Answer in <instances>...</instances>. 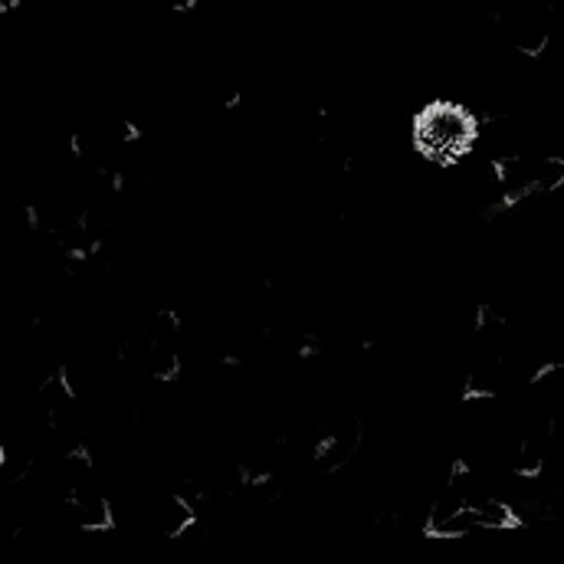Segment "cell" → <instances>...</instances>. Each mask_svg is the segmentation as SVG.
<instances>
[{
  "instance_id": "cell-1",
  "label": "cell",
  "mask_w": 564,
  "mask_h": 564,
  "mask_svg": "<svg viewBox=\"0 0 564 564\" xmlns=\"http://www.w3.org/2000/svg\"><path fill=\"white\" fill-rule=\"evenodd\" d=\"M476 139H479L476 116L453 99L426 102L414 119V144L433 164H456L473 151Z\"/></svg>"
},
{
  "instance_id": "cell-2",
  "label": "cell",
  "mask_w": 564,
  "mask_h": 564,
  "mask_svg": "<svg viewBox=\"0 0 564 564\" xmlns=\"http://www.w3.org/2000/svg\"><path fill=\"white\" fill-rule=\"evenodd\" d=\"M177 315L174 312H158L154 318V328L144 341V368L151 371V378L158 381H171L181 368V358H177Z\"/></svg>"
},
{
  "instance_id": "cell-3",
  "label": "cell",
  "mask_w": 564,
  "mask_h": 564,
  "mask_svg": "<svg viewBox=\"0 0 564 564\" xmlns=\"http://www.w3.org/2000/svg\"><path fill=\"white\" fill-rule=\"evenodd\" d=\"M69 509H73V519L83 532H106L112 525V506L106 496L93 492L89 486L69 492Z\"/></svg>"
},
{
  "instance_id": "cell-4",
  "label": "cell",
  "mask_w": 564,
  "mask_h": 564,
  "mask_svg": "<svg viewBox=\"0 0 564 564\" xmlns=\"http://www.w3.org/2000/svg\"><path fill=\"white\" fill-rule=\"evenodd\" d=\"M509 33H512V43L525 53H542L545 43H549V23H545V13H535L532 7H519L509 13Z\"/></svg>"
},
{
  "instance_id": "cell-5",
  "label": "cell",
  "mask_w": 564,
  "mask_h": 564,
  "mask_svg": "<svg viewBox=\"0 0 564 564\" xmlns=\"http://www.w3.org/2000/svg\"><path fill=\"white\" fill-rule=\"evenodd\" d=\"M194 525V506L184 496H167L158 506V529L167 539H181Z\"/></svg>"
},
{
  "instance_id": "cell-6",
  "label": "cell",
  "mask_w": 564,
  "mask_h": 564,
  "mask_svg": "<svg viewBox=\"0 0 564 564\" xmlns=\"http://www.w3.org/2000/svg\"><path fill=\"white\" fill-rule=\"evenodd\" d=\"M7 463V449H3V443H0V466Z\"/></svg>"
}]
</instances>
